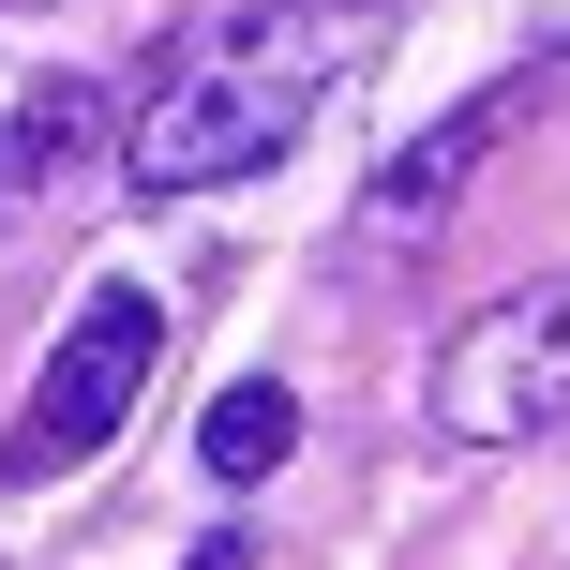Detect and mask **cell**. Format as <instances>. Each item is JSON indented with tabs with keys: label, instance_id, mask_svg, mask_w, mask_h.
<instances>
[{
	"label": "cell",
	"instance_id": "5b68a950",
	"mask_svg": "<svg viewBox=\"0 0 570 570\" xmlns=\"http://www.w3.org/2000/svg\"><path fill=\"white\" fill-rule=\"evenodd\" d=\"M285 451H301V391H285V375H240V391H210V421H196V465H210L226 495H256Z\"/></svg>",
	"mask_w": 570,
	"mask_h": 570
},
{
	"label": "cell",
	"instance_id": "52a82bcc",
	"mask_svg": "<svg viewBox=\"0 0 570 570\" xmlns=\"http://www.w3.org/2000/svg\"><path fill=\"white\" fill-rule=\"evenodd\" d=\"M180 570H240V541H196V556H180Z\"/></svg>",
	"mask_w": 570,
	"mask_h": 570
},
{
	"label": "cell",
	"instance_id": "8992f818",
	"mask_svg": "<svg viewBox=\"0 0 570 570\" xmlns=\"http://www.w3.org/2000/svg\"><path fill=\"white\" fill-rule=\"evenodd\" d=\"M76 136H90V90H76V76H46L30 106H0V226H16L60 166H76Z\"/></svg>",
	"mask_w": 570,
	"mask_h": 570
},
{
	"label": "cell",
	"instance_id": "6da1fadb",
	"mask_svg": "<svg viewBox=\"0 0 570 570\" xmlns=\"http://www.w3.org/2000/svg\"><path fill=\"white\" fill-rule=\"evenodd\" d=\"M391 46V0H256V16H210L166 76L120 120V180L136 196H210V180H256L271 150L315 136L361 60Z\"/></svg>",
	"mask_w": 570,
	"mask_h": 570
},
{
	"label": "cell",
	"instance_id": "3957f363",
	"mask_svg": "<svg viewBox=\"0 0 570 570\" xmlns=\"http://www.w3.org/2000/svg\"><path fill=\"white\" fill-rule=\"evenodd\" d=\"M435 435L451 451H525V435H570V271L481 301L451 345H435Z\"/></svg>",
	"mask_w": 570,
	"mask_h": 570
},
{
	"label": "cell",
	"instance_id": "7a4b0ae2",
	"mask_svg": "<svg viewBox=\"0 0 570 570\" xmlns=\"http://www.w3.org/2000/svg\"><path fill=\"white\" fill-rule=\"evenodd\" d=\"M150 361H166V301H150V285H90L76 331H60L46 375H30V405L0 421V481H16V495H30V481H76V465L136 421Z\"/></svg>",
	"mask_w": 570,
	"mask_h": 570
},
{
	"label": "cell",
	"instance_id": "277c9868",
	"mask_svg": "<svg viewBox=\"0 0 570 570\" xmlns=\"http://www.w3.org/2000/svg\"><path fill=\"white\" fill-rule=\"evenodd\" d=\"M511 120H525V90H465L451 120H421V136L361 180V240H435V226H451V196L481 180V150L511 136Z\"/></svg>",
	"mask_w": 570,
	"mask_h": 570
}]
</instances>
